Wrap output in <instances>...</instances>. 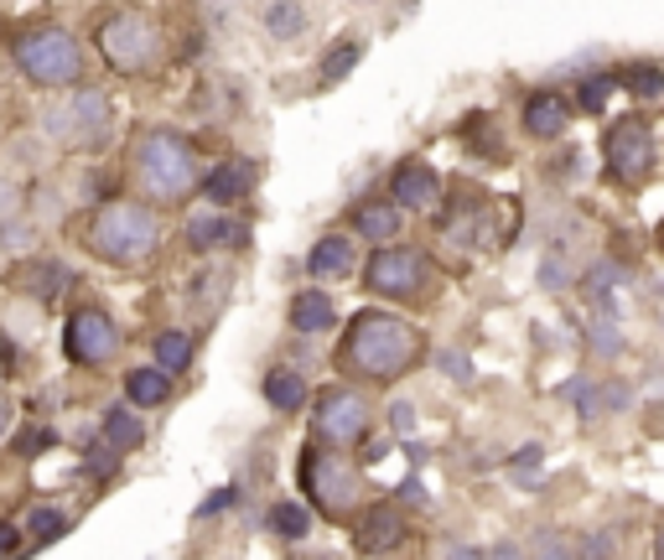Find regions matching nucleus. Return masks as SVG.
Listing matches in <instances>:
<instances>
[{
  "instance_id": "7",
  "label": "nucleus",
  "mask_w": 664,
  "mask_h": 560,
  "mask_svg": "<svg viewBox=\"0 0 664 560\" xmlns=\"http://www.w3.org/2000/svg\"><path fill=\"white\" fill-rule=\"evenodd\" d=\"M302 488L311 493V504L322 513L343 519L358 498V467L348 457H337L332 446H307L302 451Z\"/></svg>"
},
{
  "instance_id": "21",
  "label": "nucleus",
  "mask_w": 664,
  "mask_h": 560,
  "mask_svg": "<svg viewBox=\"0 0 664 560\" xmlns=\"http://www.w3.org/2000/svg\"><path fill=\"white\" fill-rule=\"evenodd\" d=\"M400 224H405V208L395 198H390V203H363V208H354V229L363 233V239H380V244L400 239Z\"/></svg>"
},
{
  "instance_id": "25",
  "label": "nucleus",
  "mask_w": 664,
  "mask_h": 560,
  "mask_svg": "<svg viewBox=\"0 0 664 560\" xmlns=\"http://www.w3.org/2000/svg\"><path fill=\"white\" fill-rule=\"evenodd\" d=\"M265 524H270V535H276V539H307L311 535V509H307V504H291V498H281V504H270Z\"/></svg>"
},
{
  "instance_id": "18",
  "label": "nucleus",
  "mask_w": 664,
  "mask_h": 560,
  "mask_svg": "<svg viewBox=\"0 0 664 560\" xmlns=\"http://www.w3.org/2000/svg\"><path fill=\"white\" fill-rule=\"evenodd\" d=\"M307 270H311V280H343V276H354V239H348V233H322V239L311 244Z\"/></svg>"
},
{
  "instance_id": "47",
  "label": "nucleus",
  "mask_w": 664,
  "mask_h": 560,
  "mask_svg": "<svg viewBox=\"0 0 664 560\" xmlns=\"http://www.w3.org/2000/svg\"><path fill=\"white\" fill-rule=\"evenodd\" d=\"M358 5H363V0H358Z\"/></svg>"
},
{
  "instance_id": "12",
  "label": "nucleus",
  "mask_w": 664,
  "mask_h": 560,
  "mask_svg": "<svg viewBox=\"0 0 664 560\" xmlns=\"http://www.w3.org/2000/svg\"><path fill=\"white\" fill-rule=\"evenodd\" d=\"M250 187H255V166L244 162V156H224L218 166H208L197 177V192H203L208 208H239L250 198Z\"/></svg>"
},
{
  "instance_id": "4",
  "label": "nucleus",
  "mask_w": 664,
  "mask_h": 560,
  "mask_svg": "<svg viewBox=\"0 0 664 560\" xmlns=\"http://www.w3.org/2000/svg\"><path fill=\"white\" fill-rule=\"evenodd\" d=\"M197 151L192 140H182L177 130H145L136 145V182L145 187V198L156 203H182L197 187Z\"/></svg>"
},
{
  "instance_id": "26",
  "label": "nucleus",
  "mask_w": 664,
  "mask_h": 560,
  "mask_svg": "<svg viewBox=\"0 0 664 560\" xmlns=\"http://www.w3.org/2000/svg\"><path fill=\"white\" fill-rule=\"evenodd\" d=\"M192 332H182V327H166V332H156V364H162L166 373H182L192 364Z\"/></svg>"
},
{
  "instance_id": "11",
  "label": "nucleus",
  "mask_w": 664,
  "mask_h": 560,
  "mask_svg": "<svg viewBox=\"0 0 664 560\" xmlns=\"http://www.w3.org/2000/svg\"><path fill=\"white\" fill-rule=\"evenodd\" d=\"M311 420H317V436L332 446H358L363 431H369V405L358 390L337 384V390H322L317 405H311Z\"/></svg>"
},
{
  "instance_id": "17",
  "label": "nucleus",
  "mask_w": 664,
  "mask_h": 560,
  "mask_svg": "<svg viewBox=\"0 0 664 560\" xmlns=\"http://www.w3.org/2000/svg\"><path fill=\"white\" fill-rule=\"evenodd\" d=\"M405 545V513L395 504H374V509L363 513V524H358V550H395Z\"/></svg>"
},
{
  "instance_id": "20",
  "label": "nucleus",
  "mask_w": 664,
  "mask_h": 560,
  "mask_svg": "<svg viewBox=\"0 0 664 560\" xmlns=\"http://www.w3.org/2000/svg\"><path fill=\"white\" fill-rule=\"evenodd\" d=\"M125 395L136 410H162L166 399H171V373L162 364H141V369L125 373Z\"/></svg>"
},
{
  "instance_id": "37",
  "label": "nucleus",
  "mask_w": 664,
  "mask_h": 560,
  "mask_svg": "<svg viewBox=\"0 0 664 560\" xmlns=\"http://www.w3.org/2000/svg\"><path fill=\"white\" fill-rule=\"evenodd\" d=\"M436 364H442V373H447V379H462V384H468V379H473V364H468V353H436Z\"/></svg>"
},
{
  "instance_id": "34",
  "label": "nucleus",
  "mask_w": 664,
  "mask_h": 560,
  "mask_svg": "<svg viewBox=\"0 0 664 560\" xmlns=\"http://www.w3.org/2000/svg\"><path fill=\"white\" fill-rule=\"evenodd\" d=\"M592 348H597V353H608V358H613V353L623 348V338H617V327H613V311H602V317L592 322Z\"/></svg>"
},
{
  "instance_id": "16",
  "label": "nucleus",
  "mask_w": 664,
  "mask_h": 560,
  "mask_svg": "<svg viewBox=\"0 0 664 560\" xmlns=\"http://www.w3.org/2000/svg\"><path fill=\"white\" fill-rule=\"evenodd\" d=\"M332 327H337V302H332L328 291H296V296H291V332L322 338Z\"/></svg>"
},
{
  "instance_id": "24",
  "label": "nucleus",
  "mask_w": 664,
  "mask_h": 560,
  "mask_svg": "<svg viewBox=\"0 0 664 560\" xmlns=\"http://www.w3.org/2000/svg\"><path fill=\"white\" fill-rule=\"evenodd\" d=\"M265 405L270 410H302L307 405V379L296 369H270L265 373Z\"/></svg>"
},
{
  "instance_id": "31",
  "label": "nucleus",
  "mask_w": 664,
  "mask_h": 560,
  "mask_svg": "<svg viewBox=\"0 0 664 560\" xmlns=\"http://www.w3.org/2000/svg\"><path fill=\"white\" fill-rule=\"evenodd\" d=\"M358 58H363V42H337L328 58H322V78H328V84L348 78V73L358 68Z\"/></svg>"
},
{
  "instance_id": "22",
  "label": "nucleus",
  "mask_w": 664,
  "mask_h": 560,
  "mask_svg": "<svg viewBox=\"0 0 664 560\" xmlns=\"http://www.w3.org/2000/svg\"><path fill=\"white\" fill-rule=\"evenodd\" d=\"M260 22L276 42H302V37H307V5H302V0H270Z\"/></svg>"
},
{
  "instance_id": "10",
  "label": "nucleus",
  "mask_w": 664,
  "mask_h": 560,
  "mask_svg": "<svg viewBox=\"0 0 664 560\" xmlns=\"http://www.w3.org/2000/svg\"><path fill=\"white\" fill-rule=\"evenodd\" d=\"M63 353H68L73 364H84V369H104V364H115L119 353V327L110 311H99V306H78L63 327Z\"/></svg>"
},
{
  "instance_id": "32",
  "label": "nucleus",
  "mask_w": 664,
  "mask_h": 560,
  "mask_svg": "<svg viewBox=\"0 0 664 560\" xmlns=\"http://www.w3.org/2000/svg\"><path fill=\"white\" fill-rule=\"evenodd\" d=\"M119 457H125V451H119V446H110L104 436H99V442L89 446V451H84V467H89V478H110V472L119 467Z\"/></svg>"
},
{
  "instance_id": "28",
  "label": "nucleus",
  "mask_w": 664,
  "mask_h": 560,
  "mask_svg": "<svg viewBox=\"0 0 664 560\" xmlns=\"http://www.w3.org/2000/svg\"><path fill=\"white\" fill-rule=\"evenodd\" d=\"M613 89H617V73H592V78H582V89H576L582 115H602L608 99H613Z\"/></svg>"
},
{
  "instance_id": "33",
  "label": "nucleus",
  "mask_w": 664,
  "mask_h": 560,
  "mask_svg": "<svg viewBox=\"0 0 664 560\" xmlns=\"http://www.w3.org/2000/svg\"><path fill=\"white\" fill-rule=\"evenodd\" d=\"M613 285H617V265H592V270H587V296H592L597 306L613 296Z\"/></svg>"
},
{
  "instance_id": "19",
  "label": "nucleus",
  "mask_w": 664,
  "mask_h": 560,
  "mask_svg": "<svg viewBox=\"0 0 664 560\" xmlns=\"http://www.w3.org/2000/svg\"><path fill=\"white\" fill-rule=\"evenodd\" d=\"M566 119H571V104L561 99V93L540 89V93L524 99V130H529L535 140H556L561 130H566Z\"/></svg>"
},
{
  "instance_id": "42",
  "label": "nucleus",
  "mask_w": 664,
  "mask_h": 560,
  "mask_svg": "<svg viewBox=\"0 0 664 560\" xmlns=\"http://www.w3.org/2000/svg\"><path fill=\"white\" fill-rule=\"evenodd\" d=\"M11 425H16V405H11V399L0 395V442L11 436Z\"/></svg>"
},
{
  "instance_id": "40",
  "label": "nucleus",
  "mask_w": 664,
  "mask_h": 560,
  "mask_svg": "<svg viewBox=\"0 0 664 560\" xmlns=\"http://www.w3.org/2000/svg\"><path fill=\"white\" fill-rule=\"evenodd\" d=\"M234 498H239V488H218L214 498H208V504H203V509H197V513H203V519H208V513H224V509H229V504H234Z\"/></svg>"
},
{
  "instance_id": "9",
  "label": "nucleus",
  "mask_w": 664,
  "mask_h": 560,
  "mask_svg": "<svg viewBox=\"0 0 664 560\" xmlns=\"http://www.w3.org/2000/svg\"><path fill=\"white\" fill-rule=\"evenodd\" d=\"M602 162H608V177L623 187H643L654 177V136H649V125L643 115H628L617 119L608 140H602Z\"/></svg>"
},
{
  "instance_id": "30",
  "label": "nucleus",
  "mask_w": 664,
  "mask_h": 560,
  "mask_svg": "<svg viewBox=\"0 0 664 560\" xmlns=\"http://www.w3.org/2000/svg\"><path fill=\"white\" fill-rule=\"evenodd\" d=\"M48 446H58V431H52V425H37V420H26L22 431L11 436V451H16V457H42Z\"/></svg>"
},
{
  "instance_id": "13",
  "label": "nucleus",
  "mask_w": 664,
  "mask_h": 560,
  "mask_svg": "<svg viewBox=\"0 0 664 560\" xmlns=\"http://www.w3.org/2000/svg\"><path fill=\"white\" fill-rule=\"evenodd\" d=\"M188 244L197 255H214V250H239L250 244V224L229 208H214V213H197L188 218Z\"/></svg>"
},
{
  "instance_id": "3",
  "label": "nucleus",
  "mask_w": 664,
  "mask_h": 560,
  "mask_svg": "<svg viewBox=\"0 0 664 560\" xmlns=\"http://www.w3.org/2000/svg\"><path fill=\"white\" fill-rule=\"evenodd\" d=\"M11 58H16V68L31 78V84H42V89H73V84H84V73H89V52L84 42L73 37L68 26H26L11 37Z\"/></svg>"
},
{
  "instance_id": "14",
  "label": "nucleus",
  "mask_w": 664,
  "mask_h": 560,
  "mask_svg": "<svg viewBox=\"0 0 664 560\" xmlns=\"http://www.w3.org/2000/svg\"><path fill=\"white\" fill-rule=\"evenodd\" d=\"M390 198H395L405 213L410 208L426 213V208H436V198H442V177H436L426 162H405V166H395V177H390Z\"/></svg>"
},
{
  "instance_id": "36",
  "label": "nucleus",
  "mask_w": 664,
  "mask_h": 560,
  "mask_svg": "<svg viewBox=\"0 0 664 560\" xmlns=\"http://www.w3.org/2000/svg\"><path fill=\"white\" fill-rule=\"evenodd\" d=\"M540 462H546V451H540V446L529 442V446H520V451L509 457V472H514V478H529V472H535Z\"/></svg>"
},
{
  "instance_id": "45",
  "label": "nucleus",
  "mask_w": 664,
  "mask_h": 560,
  "mask_svg": "<svg viewBox=\"0 0 664 560\" xmlns=\"http://www.w3.org/2000/svg\"><path fill=\"white\" fill-rule=\"evenodd\" d=\"M11 213H16V187L0 182V218H11Z\"/></svg>"
},
{
  "instance_id": "1",
  "label": "nucleus",
  "mask_w": 664,
  "mask_h": 560,
  "mask_svg": "<svg viewBox=\"0 0 664 560\" xmlns=\"http://www.w3.org/2000/svg\"><path fill=\"white\" fill-rule=\"evenodd\" d=\"M421 332L405 322L400 311H384V306H369L358 311L343 343H337V369L348 379H363V384H395L400 373H410L421 364Z\"/></svg>"
},
{
  "instance_id": "8",
  "label": "nucleus",
  "mask_w": 664,
  "mask_h": 560,
  "mask_svg": "<svg viewBox=\"0 0 664 560\" xmlns=\"http://www.w3.org/2000/svg\"><path fill=\"white\" fill-rule=\"evenodd\" d=\"M363 285L374 296H390V302H416L431 285V259L410 244H384L363 265Z\"/></svg>"
},
{
  "instance_id": "35",
  "label": "nucleus",
  "mask_w": 664,
  "mask_h": 560,
  "mask_svg": "<svg viewBox=\"0 0 664 560\" xmlns=\"http://www.w3.org/2000/svg\"><path fill=\"white\" fill-rule=\"evenodd\" d=\"M0 244H5V250H26V244H31V229H26L16 213H11V218H0Z\"/></svg>"
},
{
  "instance_id": "38",
  "label": "nucleus",
  "mask_w": 664,
  "mask_h": 560,
  "mask_svg": "<svg viewBox=\"0 0 664 560\" xmlns=\"http://www.w3.org/2000/svg\"><path fill=\"white\" fill-rule=\"evenodd\" d=\"M390 425H395L400 436L416 431V410H410V399H395V405H390Z\"/></svg>"
},
{
  "instance_id": "15",
  "label": "nucleus",
  "mask_w": 664,
  "mask_h": 560,
  "mask_svg": "<svg viewBox=\"0 0 664 560\" xmlns=\"http://www.w3.org/2000/svg\"><path fill=\"white\" fill-rule=\"evenodd\" d=\"M68 280H73V270L63 265V259H26V265H16L11 285H16L22 296H37V302L48 306L68 291Z\"/></svg>"
},
{
  "instance_id": "23",
  "label": "nucleus",
  "mask_w": 664,
  "mask_h": 560,
  "mask_svg": "<svg viewBox=\"0 0 664 560\" xmlns=\"http://www.w3.org/2000/svg\"><path fill=\"white\" fill-rule=\"evenodd\" d=\"M99 431H104V442L119 446V451H136L145 442V420L136 410H125V405H110L104 420H99Z\"/></svg>"
},
{
  "instance_id": "27",
  "label": "nucleus",
  "mask_w": 664,
  "mask_h": 560,
  "mask_svg": "<svg viewBox=\"0 0 664 560\" xmlns=\"http://www.w3.org/2000/svg\"><path fill=\"white\" fill-rule=\"evenodd\" d=\"M63 530H68V513L63 509H42V504H37V509L26 513V535H31V545H52V539H63Z\"/></svg>"
},
{
  "instance_id": "39",
  "label": "nucleus",
  "mask_w": 664,
  "mask_h": 560,
  "mask_svg": "<svg viewBox=\"0 0 664 560\" xmlns=\"http://www.w3.org/2000/svg\"><path fill=\"white\" fill-rule=\"evenodd\" d=\"M22 550V530L11 519H0V556H16Z\"/></svg>"
},
{
  "instance_id": "46",
  "label": "nucleus",
  "mask_w": 664,
  "mask_h": 560,
  "mask_svg": "<svg viewBox=\"0 0 664 560\" xmlns=\"http://www.w3.org/2000/svg\"><path fill=\"white\" fill-rule=\"evenodd\" d=\"M660 244H664V233H660Z\"/></svg>"
},
{
  "instance_id": "6",
  "label": "nucleus",
  "mask_w": 664,
  "mask_h": 560,
  "mask_svg": "<svg viewBox=\"0 0 664 560\" xmlns=\"http://www.w3.org/2000/svg\"><path fill=\"white\" fill-rule=\"evenodd\" d=\"M110 125H115V104H110V93H104V89H89V84H73L68 104L48 110V130H52V136L68 140V145H84V151L104 145Z\"/></svg>"
},
{
  "instance_id": "44",
  "label": "nucleus",
  "mask_w": 664,
  "mask_h": 560,
  "mask_svg": "<svg viewBox=\"0 0 664 560\" xmlns=\"http://www.w3.org/2000/svg\"><path fill=\"white\" fill-rule=\"evenodd\" d=\"M400 504H426V493H421V483H416V478H405V483H400Z\"/></svg>"
},
{
  "instance_id": "5",
  "label": "nucleus",
  "mask_w": 664,
  "mask_h": 560,
  "mask_svg": "<svg viewBox=\"0 0 664 560\" xmlns=\"http://www.w3.org/2000/svg\"><path fill=\"white\" fill-rule=\"evenodd\" d=\"M99 52L115 73H145L162 58V31L141 11H115L99 26Z\"/></svg>"
},
{
  "instance_id": "29",
  "label": "nucleus",
  "mask_w": 664,
  "mask_h": 560,
  "mask_svg": "<svg viewBox=\"0 0 664 560\" xmlns=\"http://www.w3.org/2000/svg\"><path fill=\"white\" fill-rule=\"evenodd\" d=\"M617 84L628 93H639V99H660L664 93V73L654 63H628V68L617 73Z\"/></svg>"
},
{
  "instance_id": "41",
  "label": "nucleus",
  "mask_w": 664,
  "mask_h": 560,
  "mask_svg": "<svg viewBox=\"0 0 664 560\" xmlns=\"http://www.w3.org/2000/svg\"><path fill=\"white\" fill-rule=\"evenodd\" d=\"M535 550H540V556H566L571 545L561 535H540V539H535Z\"/></svg>"
},
{
  "instance_id": "43",
  "label": "nucleus",
  "mask_w": 664,
  "mask_h": 560,
  "mask_svg": "<svg viewBox=\"0 0 664 560\" xmlns=\"http://www.w3.org/2000/svg\"><path fill=\"white\" fill-rule=\"evenodd\" d=\"M613 550V539L608 535H592V539H582V556H608Z\"/></svg>"
},
{
  "instance_id": "2",
  "label": "nucleus",
  "mask_w": 664,
  "mask_h": 560,
  "mask_svg": "<svg viewBox=\"0 0 664 560\" xmlns=\"http://www.w3.org/2000/svg\"><path fill=\"white\" fill-rule=\"evenodd\" d=\"M84 244L89 255L110 259V265H141L156 239H162V224L145 203H130V198H115V203H99L89 218H84Z\"/></svg>"
}]
</instances>
